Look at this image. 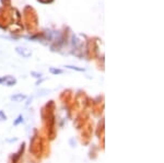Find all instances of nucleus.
<instances>
[{"mask_svg":"<svg viewBox=\"0 0 164 163\" xmlns=\"http://www.w3.org/2000/svg\"><path fill=\"white\" fill-rule=\"evenodd\" d=\"M15 52L18 53L20 56L24 57V58H28V57H31V55H32V52L30 49H27V48H25V47H21V46L16 47Z\"/></svg>","mask_w":164,"mask_h":163,"instance_id":"obj_1","label":"nucleus"},{"mask_svg":"<svg viewBox=\"0 0 164 163\" xmlns=\"http://www.w3.org/2000/svg\"><path fill=\"white\" fill-rule=\"evenodd\" d=\"M11 101H13V102H22V101H24L26 99V95H24V94H22V93H18V94H14V95H12L11 97Z\"/></svg>","mask_w":164,"mask_h":163,"instance_id":"obj_2","label":"nucleus"},{"mask_svg":"<svg viewBox=\"0 0 164 163\" xmlns=\"http://www.w3.org/2000/svg\"><path fill=\"white\" fill-rule=\"evenodd\" d=\"M15 83H16V80L13 78V77L8 76V79L6 81V85H8V87H12V85H14Z\"/></svg>","mask_w":164,"mask_h":163,"instance_id":"obj_3","label":"nucleus"},{"mask_svg":"<svg viewBox=\"0 0 164 163\" xmlns=\"http://www.w3.org/2000/svg\"><path fill=\"white\" fill-rule=\"evenodd\" d=\"M49 72H50L52 75H61V73L64 72V70H61V69H57V68H53V67H50V68H49Z\"/></svg>","mask_w":164,"mask_h":163,"instance_id":"obj_4","label":"nucleus"},{"mask_svg":"<svg viewBox=\"0 0 164 163\" xmlns=\"http://www.w3.org/2000/svg\"><path fill=\"white\" fill-rule=\"evenodd\" d=\"M21 123H23V116L21 115V114H20V115L15 118V120L13 121V125H14V126H18V125H20Z\"/></svg>","mask_w":164,"mask_h":163,"instance_id":"obj_5","label":"nucleus"},{"mask_svg":"<svg viewBox=\"0 0 164 163\" xmlns=\"http://www.w3.org/2000/svg\"><path fill=\"white\" fill-rule=\"evenodd\" d=\"M68 69H72V70H77V71H85L84 68H78L76 66H66Z\"/></svg>","mask_w":164,"mask_h":163,"instance_id":"obj_6","label":"nucleus"},{"mask_svg":"<svg viewBox=\"0 0 164 163\" xmlns=\"http://www.w3.org/2000/svg\"><path fill=\"white\" fill-rule=\"evenodd\" d=\"M3 120H7V115L3 111H0V121H3Z\"/></svg>","mask_w":164,"mask_h":163,"instance_id":"obj_7","label":"nucleus"},{"mask_svg":"<svg viewBox=\"0 0 164 163\" xmlns=\"http://www.w3.org/2000/svg\"><path fill=\"white\" fill-rule=\"evenodd\" d=\"M31 75L33 76V77H35V78H42V73L40 72H35V71H32L31 72Z\"/></svg>","mask_w":164,"mask_h":163,"instance_id":"obj_8","label":"nucleus"},{"mask_svg":"<svg viewBox=\"0 0 164 163\" xmlns=\"http://www.w3.org/2000/svg\"><path fill=\"white\" fill-rule=\"evenodd\" d=\"M8 79V76L7 77H2V78H0V84H2V83H5L6 81Z\"/></svg>","mask_w":164,"mask_h":163,"instance_id":"obj_9","label":"nucleus"}]
</instances>
